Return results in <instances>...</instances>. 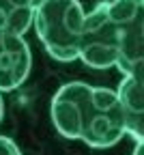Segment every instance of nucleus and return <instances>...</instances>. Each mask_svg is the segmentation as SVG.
Listing matches in <instances>:
<instances>
[{
  "mask_svg": "<svg viewBox=\"0 0 144 155\" xmlns=\"http://www.w3.org/2000/svg\"><path fill=\"white\" fill-rule=\"evenodd\" d=\"M144 0H103L84 15L77 58L90 69L142 71Z\"/></svg>",
  "mask_w": 144,
  "mask_h": 155,
  "instance_id": "f257e3e1",
  "label": "nucleus"
},
{
  "mask_svg": "<svg viewBox=\"0 0 144 155\" xmlns=\"http://www.w3.org/2000/svg\"><path fill=\"white\" fill-rule=\"evenodd\" d=\"M52 123L67 140H82L93 149H110L127 136L116 91L67 82L52 97Z\"/></svg>",
  "mask_w": 144,
  "mask_h": 155,
  "instance_id": "f03ea898",
  "label": "nucleus"
},
{
  "mask_svg": "<svg viewBox=\"0 0 144 155\" xmlns=\"http://www.w3.org/2000/svg\"><path fill=\"white\" fill-rule=\"evenodd\" d=\"M84 9L80 0H45L34 11L32 26L45 52L58 63L77 58Z\"/></svg>",
  "mask_w": 144,
  "mask_h": 155,
  "instance_id": "7ed1b4c3",
  "label": "nucleus"
},
{
  "mask_svg": "<svg viewBox=\"0 0 144 155\" xmlns=\"http://www.w3.org/2000/svg\"><path fill=\"white\" fill-rule=\"evenodd\" d=\"M32 54L22 35L0 32V93L19 88L30 75Z\"/></svg>",
  "mask_w": 144,
  "mask_h": 155,
  "instance_id": "20e7f679",
  "label": "nucleus"
},
{
  "mask_svg": "<svg viewBox=\"0 0 144 155\" xmlns=\"http://www.w3.org/2000/svg\"><path fill=\"white\" fill-rule=\"evenodd\" d=\"M120 112L125 119L127 136L133 140L144 138V97H142V71L125 75L116 91Z\"/></svg>",
  "mask_w": 144,
  "mask_h": 155,
  "instance_id": "39448f33",
  "label": "nucleus"
},
{
  "mask_svg": "<svg viewBox=\"0 0 144 155\" xmlns=\"http://www.w3.org/2000/svg\"><path fill=\"white\" fill-rule=\"evenodd\" d=\"M41 2L45 0H0V32L24 37Z\"/></svg>",
  "mask_w": 144,
  "mask_h": 155,
  "instance_id": "423d86ee",
  "label": "nucleus"
},
{
  "mask_svg": "<svg viewBox=\"0 0 144 155\" xmlns=\"http://www.w3.org/2000/svg\"><path fill=\"white\" fill-rule=\"evenodd\" d=\"M0 155H22V151H19V147L11 138L0 136Z\"/></svg>",
  "mask_w": 144,
  "mask_h": 155,
  "instance_id": "0eeeda50",
  "label": "nucleus"
},
{
  "mask_svg": "<svg viewBox=\"0 0 144 155\" xmlns=\"http://www.w3.org/2000/svg\"><path fill=\"white\" fill-rule=\"evenodd\" d=\"M133 155H144V138H138V140H136V149H133Z\"/></svg>",
  "mask_w": 144,
  "mask_h": 155,
  "instance_id": "6e6552de",
  "label": "nucleus"
},
{
  "mask_svg": "<svg viewBox=\"0 0 144 155\" xmlns=\"http://www.w3.org/2000/svg\"><path fill=\"white\" fill-rule=\"evenodd\" d=\"M5 116V101H2V93H0V121H2Z\"/></svg>",
  "mask_w": 144,
  "mask_h": 155,
  "instance_id": "1a4fd4ad",
  "label": "nucleus"
}]
</instances>
